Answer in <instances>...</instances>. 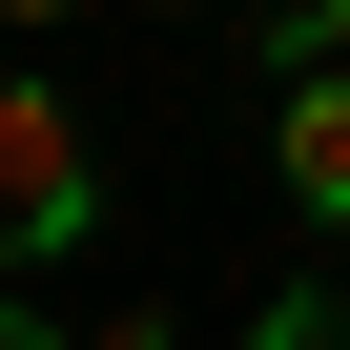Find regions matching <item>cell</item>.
<instances>
[{
    "label": "cell",
    "mask_w": 350,
    "mask_h": 350,
    "mask_svg": "<svg viewBox=\"0 0 350 350\" xmlns=\"http://www.w3.org/2000/svg\"><path fill=\"white\" fill-rule=\"evenodd\" d=\"M83 206H103V165H83V103L62 83H0V247H83Z\"/></svg>",
    "instance_id": "6da1fadb"
},
{
    "label": "cell",
    "mask_w": 350,
    "mask_h": 350,
    "mask_svg": "<svg viewBox=\"0 0 350 350\" xmlns=\"http://www.w3.org/2000/svg\"><path fill=\"white\" fill-rule=\"evenodd\" d=\"M268 165H288L309 227H350V62H288L268 83Z\"/></svg>",
    "instance_id": "7a4b0ae2"
},
{
    "label": "cell",
    "mask_w": 350,
    "mask_h": 350,
    "mask_svg": "<svg viewBox=\"0 0 350 350\" xmlns=\"http://www.w3.org/2000/svg\"><path fill=\"white\" fill-rule=\"evenodd\" d=\"M247 350H350V309H329V288H288V309H247Z\"/></svg>",
    "instance_id": "3957f363"
},
{
    "label": "cell",
    "mask_w": 350,
    "mask_h": 350,
    "mask_svg": "<svg viewBox=\"0 0 350 350\" xmlns=\"http://www.w3.org/2000/svg\"><path fill=\"white\" fill-rule=\"evenodd\" d=\"M268 62H350V0H309V21H268Z\"/></svg>",
    "instance_id": "277c9868"
},
{
    "label": "cell",
    "mask_w": 350,
    "mask_h": 350,
    "mask_svg": "<svg viewBox=\"0 0 350 350\" xmlns=\"http://www.w3.org/2000/svg\"><path fill=\"white\" fill-rule=\"evenodd\" d=\"M0 350H62V329H42V309H21V288H0Z\"/></svg>",
    "instance_id": "5b68a950"
},
{
    "label": "cell",
    "mask_w": 350,
    "mask_h": 350,
    "mask_svg": "<svg viewBox=\"0 0 350 350\" xmlns=\"http://www.w3.org/2000/svg\"><path fill=\"white\" fill-rule=\"evenodd\" d=\"M83 350H165V329H144V309H124V329H83Z\"/></svg>",
    "instance_id": "8992f818"
},
{
    "label": "cell",
    "mask_w": 350,
    "mask_h": 350,
    "mask_svg": "<svg viewBox=\"0 0 350 350\" xmlns=\"http://www.w3.org/2000/svg\"><path fill=\"white\" fill-rule=\"evenodd\" d=\"M0 21H83V0H0Z\"/></svg>",
    "instance_id": "52a82bcc"
}]
</instances>
